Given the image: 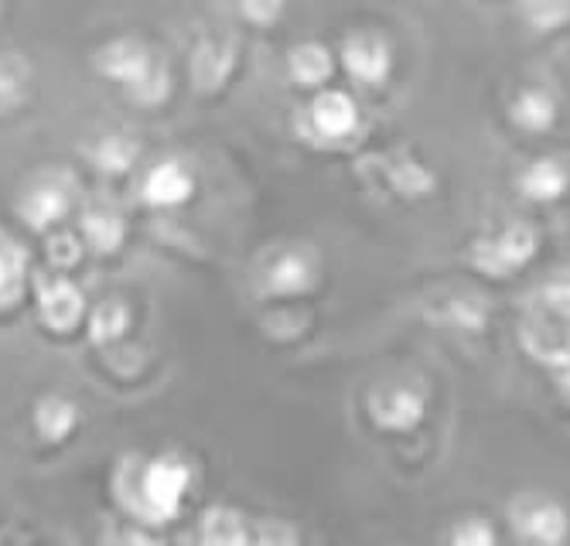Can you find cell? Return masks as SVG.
Returning <instances> with one entry per match:
<instances>
[{"instance_id": "1", "label": "cell", "mask_w": 570, "mask_h": 546, "mask_svg": "<svg viewBox=\"0 0 570 546\" xmlns=\"http://www.w3.org/2000/svg\"><path fill=\"white\" fill-rule=\"evenodd\" d=\"M520 335L533 359L560 369L570 366V280L533 294Z\"/></svg>"}, {"instance_id": "13", "label": "cell", "mask_w": 570, "mask_h": 546, "mask_svg": "<svg viewBox=\"0 0 570 546\" xmlns=\"http://www.w3.org/2000/svg\"><path fill=\"white\" fill-rule=\"evenodd\" d=\"M76 427H79V407L72 400H66V396H41L35 407V430L48 444L66 440Z\"/></svg>"}, {"instance_id": "8", "label": "cell", "mask_w": 570, "mask_h": 546, "mask_svg": "<svg viewBox=\"0 0 570 546\" xmlns=\"http://www.w3.org/2000/svg\"><path fill=\"white\" fill-rule=\"evenodd\" d=\"M86 315V297L76 284L69 280H56L41 287L38 294V318L51 328V331H72L79 328Z\"/></svg>"}, {"instance_id": "9", "label": "cell", "mask_w": 570, "mask_h": 546, "mask_svg": "<svg viewBox=\"0 0 570 546\" xmlns=\"http://www.w3.org/2000/svg\"><path fill=\"white\" fill-rule=\"evenodd\" d=\"M355 120H358V110L352 103V96L342 89L318 92L315 103H311V127L328 140L348 137L355 130Z\"/></svg>"}, {"instance_id": "10", "label": "cell", "mask_w": 570, "mask_h": 546, "mask_svg": "<svg viewBox=\"0 0 570 546\" xmlns=\"http://www.w3.org/2000/svg\"><path fill=\"white\" fill-rule=\"evenodd\" d=\"M318 280V270H315V260L307 254H281L267 274H264V287L271 294H281V297H294V294H307Z\"/></svg>"}, {"instance_id": "15", "label": "cell", "mask_w": 570, "mask_h": 546, "mask_svg": "<svg viewBox=\"0 0 570 546\" xmlns=\"http://www.w3.org/2000/svg\"><path fill=\"white\" fill-rule=\"evenodd\" d=\"M82 236L92 250L99 254H114L120 250V242L127 236V226L120 219V212H110V209H92L82 216Z\"/></svg>"}, {"instance_id": "7", "label": "cell", "mask_w": 570, "mask_h": 546, "mask_svg": "<svg viewBox=\"0 0 570 546\" xmlns=\"http://www.w3.org/2000/svg\"><path fill=\"white\" fill-rule=\"evenodd\" d=\"M342 62L345 69L366 86H380L390 76L393 56H390V44L376 34H355L345 41L342 48Z\"/></svg>"}, {"instance_id": "12", "label": "cell", "mask_w": 570, "mask_h": 546, "mask_svg": "<svg viewBox=\"0 0 570 546\" xmlns=\"http://www.w3.org/2000/svg\"><path fill=\"white\" fill-rule=\"evenodd\" d=\"M512 523L533 543H560L567 536V516L557 503H527L512 513Z\"/></svg>"}, {"instance_id": "14", "label": "cell", "mask_w": 570, "mask_h": 546, "mask_svg": "<svg viewBox=\"0 0 570 546\" xmlns=\"http://www.w3.org/2000/svg\"><path fill=\"white\" fill-rule=\"evenodd\" d=\"M570 185V171L553 161V158H540L527 168L523 175V191L533 198V202H553V198H560Z\"/></svg>"}, {"instance_id": "20", "label": "cell", "mask_w": 570, "mask_h": 546, "mask_svg": "<svg viewBox=\"0 0 570 546\" xmlns=\"http://www.w3.org/2000/svg\"><path fill=\"white\" fill-rule=\"evenodd\" d=\"M557 110H553V99L540 89H527L512 107V120L527 127V130H547L553 123Z\"/></svg>"}, {"instance_id": "23", "label": "cell", "mask_w": 570, "mask_h": 546, "mask_svg": "<svg viewBox=\"0 0 570 546\" xmlns=\"http://www.w3.org/2000/svg\"><path fill=\"white\" fill-rule=\"evenodd\" d=\"M454 543H464V546H485L495 539V533L482 523V519H469V523H461L454 533H451Z\"/></svg>"}, {"instance_id": "6", "label": "cell", "mask_w": 570, "mask_h": 546, "mask_svg": "<svg viewBox=\"0 0 570 546\" xmlns=\"http://www.w3.org/2000/svg\"><path fill=\"white\" fill-rule=\"evenodd\" d=\"M140 195H144V202L154 209H175V206H185L195 195V178L181 161L168 158L144 175Z\"/></svg>"}, {"instance_id": "11", "label": "cell", "mask_w": 570, "mask_h": 546, "mask_svg": "<svg viewBox=\"0 0 570 546\" xmlns=\"http://www.w3.org/2000/svg\"><path fill=\"white\" fill-rule=\"evenodd\" d=\"M69 206H72V195H69L62 185L48 181V185L31 188V191L21 198V216H24V222H28L35 232H45V229H51L56 222L66 219Z\"/></svg>"}, {"instance_id": "24", "label": "cell", "mask_w": 570, "mask_h": 546, "mask_svg": "<svg viewBox=\"0 0 570 546\" xmlns=\"http://www.w3.org/2000/svg\"><path fill=\"white\" fill-rule=\"evenodd\" d=\"M239 8H243V14L249 21L267 24V21H274L284 11V0H239Z\"/></svg>"}, {"instance_id": "2", "label": "cell", "mask_w": 570, "mask_h": 546, "mask_svg": "<svg viewBox=\"0 0 570 546\" xmlns=\"http://www.w3.org/2000/svg\"><path fill=\"white\" fill-rule=\"evenodd\" d=\"M99 72L120 82L137 103L154 107L168 96V69L154 62V56L134 38H120L99 52Z\"/></svg>"}, {"instance_id": "17", "label": "cell", "mask_w": 570, "mask_h": 546, "mask_svg": "<svg viewBox=\"0 0 570 546\" xmlns=\"http://www.w3.org/2000/svg\"><path fill=\"white\" fill-rule=\"evenodd\" d=\"M130 328V308L124 301H102L89 315V338L92 345H114L127 335Z\"/></svg>"}, {"instance_id": "25", "label": "cell", "mask_w": 570, "mask_h": 546, "mask_svg": "<svg viewBox=\"0 0 570 546\" xmlns=\"http://www.w3.org/2000/svg\"><path fill=\"white\" fill-rule=\"evenodd\" d=\"M560 389H563V396L570 400V366H563V376H560Z\"/></svg>"}, {"instance_id": "19", "label": "cell", "mask_w": 570, "mask_h": 546, "mask_svg": "<svg viewBox=\"0 0 570 546\" xmlns=\"http://www.w3.org/2000/svg\"><path fill=\"white\" fill-rule=\"evenodd\" d=\"M253 533L246 529V519L233 509H213V513H205L202 519V539L205 543H246Z\"/></svg>"}, {"instance_id": "16", "label": "cell", "mask_w": 570, "mask_h": 546, "mask_svg": "<svg viewBox=\"0 0 570 546\" xmlns=\"http://www.w3.org/2000/svg\"><path fill=\"white\" fill-rule=\"evenodd\" d=\"M291 76L297 86L315 89L332 76V52L322 44H301L291 52Z\"/></svg>"}, {"instance_id": "18", "label": "cell", "mask_w": 570, "mask_h": 546, "mask_svg": "<svg viewBox=\"0 0 570 546\" xmlns=\"http://www.w3.org/2000/svg\"><path fill=\"white\" fill-rule=\"evenodd\" d=\"M28 257L21 246L0 242V308H11L24 290Z\"/></svg>"}, {"instance_id": "4", "label": "cell", "mask_w": 570, "mask_h": 546, "mask_svg": "<svg viewBox=\"0 0 570 546\" xmlns=\"http://www.w3.org/2000/svg\"><path fill=\"white\" fill-rule=\"evenodd\" d=\"M537 254V232L530 226H509L502 236L485 239L475 246V267L495 277H509L515 267H523Z\"/></svg>"}, {"instance_id": "5", "label": "cell", "mask_w": 570, "mask_h": 546, "mask_svg": "<svg viewBox=\"0 0 570 546\" xmlns=\"http://www.w3.org/2000/svg\"><path fill=\"white\" fill-rule=\"evenodd\" d=\"M428 400L417 386L406 383H393V386H380L370 396V414L380 427L386 430H410L424 420Z\"/></svg>"}, {"instance_id": "22", "label": "cell", "mask_w": 570, "mask_h": 546, "mask_svg": "<svg viewBox=\"0 0 570 546\" xmlns=\"http://www.w3.org/2000/svg\"><path fill=\"white\" fill-rule=\"evenodd\" d=\"M79 257H82V246H79L76 236L62 232V236H51L48 239V260L56 264V267H76Z\"/></svg>"}, {"instance_id": "21", "label": "cell", "mask_w": 570, "mask_h": 546, "mask_svg": "<svg viewBox=\"0 0 570 546\" xmlns=\"http://www.w3.org/2000/svg\"><path fill=\"white\" fill-rule=\"evenodd\" d=\"M137 158V147L127 137H107L96 151V165L102 171H127Z\"/></svg>"}, {"instance_id": "3", "label": "cell", "mask_w": 570, "mask_h": 546, "mask_svg": "<svg viewBox=\"0 0 570 546\" xmlns=\"http://www.w3.org/2000/svg\"><path fill=\"white\" fill-rule=\"evenodd\" d=\"M188 485H191V471L181 458L165 455V458L147 461L137 478L140 499L134 503V513L144 523H171L185 506Z\"/></svg>"}]
</instances>
